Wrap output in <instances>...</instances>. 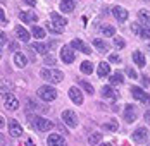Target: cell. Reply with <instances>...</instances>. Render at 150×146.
<instances>
[{
	"instance_id": "obj_1",
	"label": "cell",
	"mask_w": 150,
	"mask_h": 146,
	"mask_svg": "<svg viewBox=\"0 0 150 146\" xmlns=\"http://www.w3.org/2000/svg\"><path fill=\"white\" fill-rule=\"evenodd\" d=\"M36 95H38L40 100H43V102H54V100L57 98V91L52 86H40L38 91H36Z\"/></svg>"
},
{
	"instance_id": "obj_2",
	"label": "cell",
	"mask_w": 150,
	"mask_h": 146,
	"mask_svg": "<svg viewBox=\"0 0 150 146\" xmlns=\"http://www.w3.org/2000/svg\"><path fill=\"white\" fill-rule=\"evenodd\" d=\"M33 127L38 132H47L54 127V122L48 119H43V117H33Z\"/></svg>"
},
{
	"instance_id": "obj_3",
	"label": "cell",
	"mask_w": 150,
	"mask_h": 146,
	"mask_svg": "<svg viewBox=\"0 0 150 146\" xmlns=\"http://www.w3.org/2000/svg\"><path fill=\"white\" fill-rule=\"evenodd\" d=\"M60 58H62V62H66V64H73L74 58H76L74 48H71V46H62V50H60Z\"/></svg>"
},
{
	"instance_id": "obj_4",
	"label": "cell",
	"mask_w": 150,
	"mask_h": 146,
	"mask_svg": "<svg viewBox=\"0 0 150 146\" xmlns=\"http://www.w3.org/2000/svg\"><path fill=\"white\" fill-rule=\"evenodd\" d=\"M62 120L66 122L67 127H76L78 126V117L73 110H64L62 112Z\"/></svg>"
},
{
	"instance_id": "obj_5",
	"label": "cell",
	"mask_w": 150,
	"mask_h": 146,
	"mask_svg": "<svg viewBox=\"0 0 150 146\" xmlns=\"http://www.w3.org/2000/svg\"><path fill=\"white\" fill-rule=\"evenodd\" d=\"M50 19H52L54 26L62 33V31H64V26L67 24V19H66V17H62V15H59L57 12H50Z\"/></svg>"
},
{
	"instance_id": "obj_6",
	"label": "cell",
	"mask_w": 150,
	"mask_h": 146,
	"mask_svg": "<svg viewBox=\"0 0 150 146\" xmlns=\"http://www.w3.org/2000/svg\"><path fill=\"white\" fill-rule=\"evenodd\" d=\"M136 115H138L136 107L135 105H131V103H128V105L124 107V120H126V122H135Z\"/></svg>"
},
{
	"instance_id": "obj_7",
	"label": "cell",
	"mask_w": 150,
	"mask_h": 146,
	"mask_svg": "<svg viewBox=\"0 0 150 146\" xmlns=\"http://www.w3.org/2000/svg\"><path fill=\"white\" fill-rule=\"evenodd\" d=\"M47 145L48 146H66V139H64V136L62 134H50L48 138H47Z\"/></svg>"
},
{
	"instance_id": "obj_8",
	"label": "cell",
	"mask_w": 150,
	"mask_h": 146,
	"mask_svg": "<svg viewBox=\"0 0 150 146\" xmlns=\"http://www.w3.org/2000/svg\"><path fill=\"white\" fill-rule=\"evenodd\" d=\"M9 134L14 136V138L23 136V127H21V124H19L16 119H11V120H9Z\"/></svg>"
},
{
	"instance_id": "obj_9",
	"label": "cell",
	"mask_w": 150,
	"mask_h": 146,
	"mask_svg": "<svg viewBox=\"0 0 150 146\" xmlns=\"http://www.w3.org/2000/svg\"><path fill=\"white\" fill-rule=\"evenodd\" d=\"M131 95H133V98H135V100H140V102H143V103H149L150 102V96L143 91V89H140L138 86L131 88Z\"/></svg>"
},
{
	"instance_id": "obj_10",
	"label": "cell",
	"mask_w": 150,
	"mask_h": 146,
	"mask_svg": "<svg viewBox=\"0 0 150 146\" xmlns=\"http://www.w3.org/2000/svg\"><path fill=\"white\" fill-rule=\"evenodd\" d=\"M147 136H149L147 127H138V129L133 132V141H135V143H145V141H147Z\"/></svg>"
},
{
	"instance_id": "obj_11",
	"label": "cell",
	"mask_w": 150,
	"mask_h": 146,
	"mask_svg": "<svg viewBox=\"0 0 150 146\" xmlns=\"http://www.w3.org/2000/svg\"><path fill=\"white\" fill-rule=\"evenodd\" d=\"M112 14H114V17H116L119 22H124V21L128 19V11H126L124 7H121V5H116V7L112 9Z\"/></svg>"
},
{
	"instance_id": "obj_12",
	"label": "cell",
	"mask_w": 150,
	"mask_h": 146,
	"mask_svg": "<svg viewBox=\"0 0 150 146\" xmlns=\"http://www.w3.org/2000/svg\"><path fill=\"white\" fill-rule=\"evenodd\" d=\"M69 98L73 100V103H76V105H81L83 103V93L78 89V88H69Z\"/></svg>"
},
{
	"instance_id": "obj_13",
	"label": "cell",
	"mask_w": 150,
	"mask_h": 146,
	"mask_svg": "<svg viewBox=\"0 0 150 146\" xmlns=\"http://www.w3.org/2000/svg\"><path fill=\"white\" fill-rule=\"evenodd\" d=\"M11 95H12V86L9 84V81H0V96L7 100Z\"/></svg>"
},
{
	"instance_id": "obj_14",
	"label": "cell",
	"mask_w": 150,
	"mask_h": 146,
	"mask_svg": "<svg viewBox=\"0 0 150 146\" xmlns=\"http://www.w3.org/2000/svg\"><path fill=\"white\" fill-rule=\"evenodd\" d=\"M102 96L109 102H116L117 100V93L112 89V86H104L102 88Z\"/></svg>"
},
{
	"instance_id": "obj_15",
	"label": "cell",
	"mask_w": 150,
	"mask_h": 146,
	"mask_svg": "<svg viewBox=\"0 0 150 146\" xmlns=\"http://www.w3.org/2000/svg\"><path fill=\"white\" fill-rule=\"evenodd\" d=\"M71 48L79 50V52H83V53H91L90 46H86L85 41H81V40H73V41H71Z\"/></svg>"
},
{
	"instance_id": "obj_16",
	"label": "cell",
	"mask_w": 150,
	"mask_h": 146,
	"mask_svg": "<svg viewBox=\"0 0 150 146\" xmlns=\"http://www.w3.org/2000/svg\"><path fill=\"white\" fill-rule=\"evenodd\" d=\"M5 108H7V110H11V112H14V110L19 108V100L16 98L14 95H11V96L5 100Z\"/></svg>"
},
{
	"instance_id": "obj_17",
	"label": "cell",
	"mask_w": 150,
	"mask_h": 146,
	"mask_svg": "<svg viewBox=\"0 0 150 146\" xmlns=\"http://www.w3.org/2000/svg\"><path fill=\"white\" fill-rule=\"evenodd\" d=\"M16 34H17V38L21 40V41H30V33L26 31L24 26H16Z\"/></svg>"
},
{
	"instance_id": "obj_18",
	"label": "cell",
	"mask_w": 150,
	"mask_h": 146,
	"mask_svg": "<svg viewBox=\"0 0 150 146\" xmlns=\"http://www.w3.org/2000/svg\"><path fill=\"white\" fill-rule=\"evenodd\" d=\"M26 62H28V60H26V55H24V53L17 52V53L14 55V64H16V67H21V69H23V67H26Z\"/></svg>"
},
{
	"instance_id": "obj_19",
	"label": "cell",
	"mask_w": 150,
	"mask_h": 146,
	"mask_svg": "<svg viewBox=\"0 0 150 146\" xmlns=\"http://www.w3.org/2000/svg\"><path fill=\"white\" fill-rule=\"evenodd\" d=\"M60 11L62 12H73L74 11V0H60Z\"/></svg>"
},
{
	"instance_id": "obj_20",
	"label": "cell",
	"mask_w": 150,
	"mask_h": 146,
	"mask_svg": "<svg viewBox=\"0 0 150 146\" xmlns=\"http://www.w3.org/2000/svg\"><path fill=\"white\" fill-rule=\"evenodd\" d=\"M31 48H33L35 52L42 53V55H48V46H47L45 43H42V41H38V43H33V45H31Z\"/></svg>"
},
{
	"instance_id": "obj_21",
	"label": "cell",
	"mask_w": 150,
	"mask_h": 146,
	"mask_svg": "<svg viewBox=\"0 0 150 146\" xmlns=\"http://www.w3.org/2000/svg\"><path fill=\"white\" fill-rule=\"evenodd\" d=\"M93 46H95L100 53H105V52L109 50V45L105 43L104 40H98V38H95V40H93Z\"/></svg>"
},
{
	"instance_id": "obj_22",
	"label": "cell",
	"mask_w": 150,
	"mask_h": 146,
	"mask_svg": "<svg viewBox=\"0 0 150 146\" xmlns=\"http://www.w3.org/2000/svg\"><path fill=\"white\" fill-rule=\"evenodd\" d=\"M133 62H135L138 67H143V65H145V55H143L142 52L135 50V52H133Z\"/></svg>"
},
{
	"instance_id": "obj_23",
	"label": "cell",
	"mask_w": 150,
	"mask_h": 146,
	"mask_svg": "<svg viewBox=\"0 0 150 146\" xmlns=\"http://www.w3.org/2000/svg\"><path fill=\"white\" fill-rule=\"evenodd\" d=\"M19 17H21V21H24V22H36V19H38V15L35 14V12H21Z\"/></svg>"
},
{
	"instance_id": "obj_24",
	"label": "cell",
	"mask_w": 150,
	"mask_h": 146,
	"mask_svg": "<svg viewBox=\"0 0 150 146\" xmlns=\"http://www.w3.org/2000/svg\"><path fill=\"white\" fill-rule=\"evenodd\" d=\"M31 34L36 38V40H43L47 34V31L43 28H40V26H33V29H31Z\"/></svg>"
},
{
	"instance_id": "obj_25",
	"label": "cell",
	"mask_w": 150,
	"mask_h": 146,
	"mask_svg": "<svg viewBox=\"0 0 150 146\" xmlns=\"http://www.w3.org/2000/svg\"><path fill=\"white\" fill-rule=\"evenodd\" d=\"M97 72H98V76H100V77L109 76V72H110V67H109V64H107V62H100V64H98V69H97Z\"/></svg>"
},
{
	"instance_id": "obj_26",
	"label": "cell",
	"mask_w": 150,
	"mask_h": 146,
	"mask_svg": "<svg viewBox=\"0 0 150 146\" xmlns=\"http://www.w3.org/2000/svg\"><path fill=\"white\" fill-rule=\"evenodd\" d=\"M138 17H140V21H142L145 26H150V12L147 9H142V11L138 12Z\"/></svg>"
},
{
	"instance_id": "obj_27",
	"label": "cell",
	"mask_w": 150,
	"mask_h": 146,
	"mask_svg": "<svg viewBox=\"0 0 150 146\" xmlns=\"http://www.w3.org/2000/svg\"><path fill=\"white\" fill-rule=\"evenodd\" d=\"M104 129L114 132V131H117V129H119V124H117V120H116V119H110L109 122H105V124H104Z\"/></svg>"
},
{
	"instance_id": "obj_28",
	"label": "cell",
	"mask_w": 150,
	"mask_h": 146,
	"mask_svg": "<svg viewBox=\"0 0 150 146\" xmlns=\"http://www.w3.org/2000/svg\"><path fill=\"white\" fill-rule=\"evenodd\" d=\"M81 72L83 74H91L93 72V64L91 62H88V60H85V62H81Z\"/></svg>"
},
{
	"instance_id": "obj_29",
	"label": "cell",
	"mask_w": 150,
	"mask_h": 146,
	"mask_svg": "<svg viewBox=\"0 0 150 146\" xmlns=\"http://www.w3.org/2000/svg\"><path fill=\"white\" fill-rule=\"evenodd\" d=\"M100 139H102V134L100 132H91L90 136H88V143L90 145H98Z\"/></svg>"
},
{
	"instance_id": "obj_30",
	"label": "cell",
	"mask_w": 150,
	"mask_h": 146,
	"mask_svg": "<svg viewBox=\"0 0 150 146\" xmlns=\"http://www.w3.org/2000/svg\"><path fill=\"white\" fill-rule=\"evenodd\" d=\"M62 79H64V74L57 69H54L52 71V83H62Z\"/></svg>"
},
{
	"instance_id": "obj_31",
	"label": "cell",
	"mask_w": 150,
	"mask_h": 146,
	"mask_svg": "<svg viewBox=\"0 0 150 146\" xmlns=\"http://www.w3.org/2000/svg\"><path fill=\"white\" fill-rule=\"evenodd\" d=\"M109 83H110L112 86H116V84H121V83H122V76H121L119 72L114 74V76H110V77H109Z\"/></svg>"
},
{
	"instance_id": "obj_32",
	"label": "cell",
	"mask_w": 150,
	"mask_h": 146,
	"mask_svg": "<svg viewBox=\"0 0 150 146\" xmlns=\"http://www.w3.org/2000/svg\"><path fill=\"white\" fill-rule=\"evenodd\" d=\"M102 33H104L105 36H114V34H116V29L112 28L110 24H109V26L104 24V26H102Z\"/></svg>"
},
{
	"instance_id": "obj_33",
	"label": "cell",
	"mask_w": 150,
	"mask_h": 146,
	"mask_svg": "<svg viewBox=\"0 0 150 146\" xmlns=\"http://www.w3.org/2000/svg\"><path fill=\"white\" fill-rule=\"evenodd\" d=\"M79 83H81V88H83L88 95H93V93H95V89H93V86H91L90 83H86V81H79Z\"/></svg>"
},
{
	"instance_id": "obj_34",
	"label": "cell",
	"mask_w": 150,
	"mask_h": 146,
	"mask_svg": "<svg viewBox=\"0 0 150 146\" xmlns=\"http://www.w3.org/2000/svg\"><path fill=\"white\" fill-rule=\"evenodd\" d=\"M142 28H143V26H142L140 22H133V24H131V31L136 33V34H140V36H142Z\"/></svg>"
},
{
	"instance_id": "obj_35",
	"label": "cell",
	"mask_w": 150,
	"mask_h": 146,
	"mask_svg": "<svg viewBox=\"0 0 150 146\" xmlns=\"http://www.w3.org/2000/svg\"><path fill=\"white\" fill-rule=\"evenodd\" d=\"M142 38L150 40V26H143V28H142Z\"/></svg>"
},
{
	"instance_id": "obj_36",
	"label": "cell",
	"mask_w": 150,
	"mask_h": 146,
	"mask_svg": "<svg viewBox=\"0 0 150 146\" xmlns=\"http://www.w3.org/2000/svg\"><path fill=\"white\" fill-rule=\"evenodd\" d=\"M55 62H57V58L54 57V55H45V64L47 65H55Z\"/></svg>"
},
{
	"instance_id": "obj_37",
	"label": "cell",
	"mask_w": 150,
	"mask_h": 146,
	"mask_svg": "<svg viewBox=\"0 0 150 146\" xmlns=\"http://www.w3.org/2000/svg\"><path fill=\"white\" fill-rule=\"evenodd\" d=\"M42 77L45 81H50L52 83V71H42Z\"/></svg>"
},
{
	"instance_id": "obj_38",
	"label": "cell",
	"mask_w": 150,
	"mask_h": 146,
	"mask_svg": "<svg viewBox=\"0 0 150 146\" xmlns=\"http://www.w3.org/2000/svg\"><path fill=\"white\" fill-rule=\"evenodd\" d=\"M114 45H116V46H117V48H124V40H122V38H119V36H117V38H114Z\"/></svg>"
},
{
	"instance_id": "obj_39",
	"label": "cell",
	"mask_w": 150,
	"mask_h": 146,
	"mask_svg": "<svg viewBox=\"0 0 150 146\" xmlns=\"http://www.w3.org/2000/svg\"><path fill=\"white\" fill-rule=\"evenodd\" d=\"M45 26H47V29H48L50 33H57V34H60V31H59V29H57V28H55V26H54L52 22H47Z\"/></svg>"
},
{
	"instance_id": "obj_40",
	"label": "cell",
	"mask_w": 150,
	"mask_h": 146,
	"mask_svg": "<svg viewBox=\"0 0 150 146\" xmlns=\"http://www.w3.org/2000/svg\"><path fill=\"white\" fill-rule=\"evenodd\" d=\"M7 43V36H5V33L4 31H0V45Z\"/></svg>"
},
{
	"instance_id": "obj_41",
	"label": "cell",
	"mask_w": 150,
	"mask_h": 146,
	"mask_svg": "<svg viewBox=\"0 0 150 146\" xmlns=\"http://www.w3.org/2000/svg\"><path fill=\"white\" fill-rule=\"evenodd\" d=\"M109 60H110V62H119L121 58H119V55H116V53H112V55L109 57Z\"/></svg>"
},
{
	"instance_id": "obj_42",
	"label": "cell",
	"mask_w": 150,
	"mask_h": 146,
	"mask_svg": "<svg viewBox=\"0 0 150 146\" xmlns=\"http://www.w3.org/2000/svg\"><path fill=\"white\" fill-rule=\"evenodd\" d=\"M126 74H128L129 77H133V79H135V77H136V72H135V71H133V69H126Z\"/></svg>"
},
{
	"instance_id": "obj_43",
	"label": "cell",
	"mask_w": 150,
	"mask_h": 146,
	"mask_svg": "<svg viewBox=\"0 0 150 146\" xmlns=\"http://www.w3.org/2000/svg\"><path fill=\"white\" fill-rule=\"evenodd\" d=\"M0 22H2V24H5V22H7V19H5V14H4V11H2V9H0Z\"/></svg>"
},
{
	"instance_id": "obj_44",
	"label": "cell",
	"mask_w": 150,
	"mask_h": 146,
	"mask_svg": "<svg viewBox=\"0 0 150 146\" xmlns=\"http://www.w3.org/2000/svg\"><path fill=\"white\" fill-rule=\"evenodd\" d=\"M142 79H143V86H149V84H150V79L147 77V76H143Z\"/></svg>"
},
{
	"instance_id": "obj_45",
	"label": "cell",
	"mask_w": 150,
	"mask_h": 146,
	"mask_svg": "<svg viewBox=\"0 0 150 146\" xmlns=\"http://www.w3.org/2000/svg\"><path fill=\"white\" fill-rule=\"evenodd\" d=\"M24 4H28V5H31V7H35V5H36V0H24Z\"/></svg>"
},
{
	"instance_id": "obj_46",
	"label": "cell",
	"mask_w": 150,
	"mask_h": 146,
	"mask_svg": "<svg viewBox=\"0 0 150 146\" xmlns=\"http://www.w3.org/2000/svg\"><path fill=\"white\" fill-rule=\"evenodd\" d=\"M9 48H11V50H17V43H16V41H12V43L9 45Z\"/></svg>"
},
{
	"instance_id": "obj_47",
	"label": "cell",
	"mask_w": 150,
	"mask_h": 146,
	"mask_svg": "<svg viewBox=\"0 0 150 146\" xmlns=\"http://www.w3.org/2000/svg\"><path fill=\"white\" fill-rule=\"evenodd\" d=\"M0 146H5V138L0 134Z\"/></svg>"
},
{
	"instance_id": "obj_48",
	"label": "cell",
	"mask_w": 150,
	"mask_h": 146,
	"mask_svg": "<svg viewBox=\"0 0 150 146\" xmlns=\"http://www.w3.org/2000/svg\"><path fill=\"white\" fill-rule=\"evenodd\" d=\"M4 126H5V120H4V117L0 115V129H2V127H4Z\"/></svg>"
},
{
	"instance_id": "obj_49",
	"label": "cell",
	"mask_w": 150,
	"mask_h": 146,
	"mask_svg": "<svg viewBox=\"0 0 150 146\" xmlns=\"http://www.w3.org/2000/svg\"><path fill=\"white\" fill-rule=\"evenodd\" d=\"M26 145H28V146H33V141H31V139H28V141H26Z\"/></svg>"
},
{
	"instance_id": "obj_50",
	"label": "cell",
	"mask_w": 150,
	"mask_h": 146,
	"mask_svg": "<svg viewBox=\"0 0 150 146\" xmlns=\"http://www.w3.org/2000/svg\"><path fill=\"white\" fill-rule=\"evenodd\" d=\"M145 119H147V120H150V112H147V114H145Z\"/></svg>"
},
{
	"instance_id": "obj_51",
	"label": "cell",
	"mask_w": 150,
	"mask_h": 146,
	"mask_svg": "<svg viewBox=\"0 0 150 146\" xmlns=\"http://www.w3.org/2000/svg\"><path fill=\"white\" fill-rule=\"evenodd\" d=\"M100 146H110V145H105V143H104V145H100Z\"/></svg>"
},
{
	"instance_id": "obj_52",
	"label": "cell",
	"mask_w": 150,
	"mask_h": 146,
	"mask_svg": "<svg viewBox=\"0 0 150 146\" xmlns=\"http://www.w3.org/2000/svg\"><path fill=\"white\" fill-rule=\"evenodd\" d=\"M0 57H2V55H0Z\"/></svg>"
},
{
	"instance_id": "obj_53",
	"label": "cell",
	"mask_w": 150,
	"mask_h": 146,
	"mask_svg": "<svg viewBox=\"0 0 150 146\" xmlns=\"http://www.w3.org/2000/svg\"><path fill=\"white\" fill-rule=\"evenodd\" d=\"M149 146H150V145H149Z\"/></svg>"
}]
</instances>
